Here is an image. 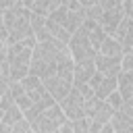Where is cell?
Returning a JSON list of instances; mask_svg holds the SVG:
<instances>
[{
    "instance_id": "1",
    "label": "cell",
    "mask_w": 133,
    "mask_h": 133,
    "mask_svg": "<svg viewBox=\"0 0 133 133\" xmlns=\"http://www.w3.org/2000/svg\"><path fill=\"white\" fill-rule=\"evenodd\" d=\"M31 56L33 50L25 44H15L6 48V62L10 66L12 81H23L31 73Z\"/></svg>"
},
{
    "instance_id": "2",
    "label": "cell",
    "mask_w": 133,
    "mask_h": 133,
    "mask_svg": "<svg viewBox=\"0 0 133 133\" xmlns=\"http://www.w3.org/2000/svg\"><path fill=\"white\" fill-rule=\"evenodd\" d=\"M64 123H69L64 110L60 108V104H52L31 123V129L33 133H56V129Z\"/></svg>"
},
{
    "instance_id": "3",
    "label": "cell",
    "mask_w": 133,
    "mask_h": 133,
    "mask_svg": "<svg viewBox=\"0 0 133 133\" xmlns=\"http://www.w3.org/2000/svg\"><path fill=\"white\" fill-rule=\"evenodd\" d=\"M69 52H71V56H73L75 62L96 60V56H98L96 48L91 46V42H89V37H87V33H85L83 29H79V31L71 37V42H69Z\"/></svg>"
},
{
    "instance_id": "4",
    "label": "cell",
    "mask_w": 133,
    "mask_h": 133,
    "mask_svg": "<svg viewBox=\"0 0 133 133\" xmlns=\"http://www.w3.org/2000/svg\"><path fill=\"white\" fill-rule=\"evenodd\" d=\"M29 75H35L42 81L48 79V77H52V75H56V62L52 58H48L46 52L39 46H35V50H33V56H31V73Z\"/></svg>"
},
{
    "instance_id": "5",
    "label": "cell",
    "mask_w": 133,
    "mask_h": 133,
    "mask_svg": "<svg viewBox=\"0 0 133 133\" xmlns=\"http://www.w3.org/2000/svg\"><path fill=\"white\" fill-rule=\"evenodd\" d=\"M83 104H85V100H83V96L73 87L71 89V94L60 102V108L64 110V114H66V118L73 123V121H79V118H85V114H83Z\"/></svg>"
},
{
    "instance_id": "6",
    "label": "cell",
    "mask_w": 133,
    "mask_h": 133,
    "mask_svg": "<svg viewBox=\"0 0 133 133\" xmlns=\"http://www.w3.org/2000/svg\"><path fill=\"white\" fill-rule=\"evenodd\" d=\"M123 19H125V8H123V2H118L116 6L104 10V15H102V19H100V27L112 37V35L116 33L118 25L123 23Z\"/></svg>"
},
{
    "instance_id": "7",
    "label": "cell",
    "mask_w": 133,
    "mask_h": 133,
    "mask_svg": "<svg viewBox=\"0 0 133 133\" xmlns=\"http://www.w3.org/2000/svg\"><path fill=\"white\" fill-rule=\"evenodd\" d=\"M44 85H46L48 94L54 98V102H58V104H60V102L71 94V89H73V81H66V79H62V77H58V75H52V77L44 79Z\"/></svg>"
},
{
    "instance_id": "8",
    "label": "cell",
    "mask_w": 133,
    "mask_h": 133,
    "mask_svg": "<svg viewBox=\"0 0 133 133\" xmlns=\"http://www.w3.org/2000/svg\"><path fill=\"white\" fill-rule=\"evenodd\" d=\"M89 87H91V91H94L96 98L106 100L110 94H114V91L118 89V83H116V79H112V77H104V75L96 73V75L91 77V81H89Z\"/></svg>"
},
{
    "instance_id": "9",
    "label": "cell",
    "mask_w": 133,
    "mask_h": 133,
    "mask_svg": "<svg viewBox=\"0 0 133 133\" xmlns=\"http://www.w3.org/2000/svg\"><path fill=\"white\" fill-rule=\"evenodd\" d=\"M60 4H62V0H23V6L25 8H29L33 15H37V17H44V19H48L54 10H58L60 8Z\"/></svg>"
},
{
    "instance_id": "10",
    "label": "cell",
    "mask_w": 133,
    "mask_h": 133,
    "mask_svg": "<svg viewBox=\"0 0 133 133\" xmlns=\"http://www.w3.org/2000/svg\"><path fill=\"white\" fill-rule=\"evenodd\" d=\"M121 60L123 58H108V56H102V54H98L96 56V73H100V75H104V77H112V79H116L118 75H121Z\"/></svg>"
},
{
    "instance_id": "11",
    "label": "cell",
    "mask_w": 133,
    "mask_h": 133,
    "mask_svg": "<svg viewBox=\"0 0 133 133\" xmlns=\"http://www.w3.org/2000/svg\"><path fill=\"white\" fill-rule=\"evenodd\" d=\"M81 29L87 33V37H89L91 46H94V48H96V52H98V50H100V46L104 44V39L108 37V33L100 27V23H98V21H91V19H85Z\"/></svg>"
},
{
    "instance_id": "12",
    "label": "cell",
    "mask_w": 133,
    "mask_h": 133,
    "mask_svg": "<svg viewBox=\"0 0 133 133\" xmlns=\"http://www.w3.org/2000/svg\"><path fill=\"white\" fill-rule=\"evenodd\" d=\"M112 37L123 46L125 54H127V52H131V48H133V21L125 17V19H123V23L118 25V29H116V33H114Z\"/></svg>"
},
{
    "instance_id": "13",
    "label": "cell",
    "mask_w": 133,
    "mask_h": 133,
    "mask_svg": "<svg viewBox=\"0 0 133 133\" xmlns=\"http://www.w3.org/2000/svg\"><path fill=\"white\" fill-rule=\"evenodd\" d=\"M96 75V62L85 60V62H75V73H73V85H85L91 81Z\"/></svg>"
},
{
    "instance_id": "14",
    "label": "cell",
    "mask_w": 133,
    "mask_h": 133,
    "mask_svg": "<svg viewBox=\"0 0 133 133\" xmlns=\"http://www.w3.org/2000/svg\"><path fill=\"white\" fill-rule=\"evenodd\" d=\"M8 94H10V98L15 100V104L23 110V112H27L31 106H33V102H31V98L27 96V91H25V87L21 85V81H12L10 83V89H8Z\"/></svg>"
},
{
    "instance_id": "15",
    "label": "cell",
    "mask_w": 133,
    "mask_h": 133,
    "mask_svg": "<svg viewBox=\"0 0 133 133\" xmlns=\"http://www.w3.org/2000/svg\"><path fill=\"white\" fill-rule=\"evenodd\" d=\"M98 54L108 56V58H123V56H125V50H123V46H121L114 37H110V35H108V37L104 39V44L100 46Z\"/></svg>"
},
{
    "instance_id": "16",
    "label": "cell",
    "mask_w": 133,
    "mask_h": 133,
    "mask_svg": "<svg viewBox=\"0 0 133 133\" xmlns=\"http://www.w3.org/2000/svg\"><path fill=\"white\" fill-rule=\"evenodd\" d=\"M116 83H118V94L121 98L127 102L133 98V73H125L121 71V75L116 77Z\"/></svg>"
},
{
    "instance_id": "17",
    "label": "cell",
    "mask_w": 133,
    "mask_h": 133,
    "mask_svg": "<svg viewBox=\"0 0 133 133\" xmlns=\"http://www.w3.org/2000/svg\"><path fill=\"white\" fill-rule=\"evenodd\" d=\"M110 127H112L114 133H133V123L123 112H114V116L110 121Z\"/></svg>"
},
{
    "instance_id": "18",
    "label": "cell",
    "mask_w": 133,
    "mask_h": 133,
    "mask_svg": "<svg viewBox=\"0 0 133 133\" xmlns=\"http://www.w3.org/2000/svg\"><path fill=\"white\" fill-rule=\"evenodd\" d=\"M83 12H85V19H91V21L100 23V19L104 15V8L100 6V2H83Z\"/></svg>"
},
{
    "instance_id": "19",
    "label": "cell",
    "mask_w": 133,
    "mask_h": 133,
    "mask_svg": "<svg viewBox=\"0 0 133 133\" xmlns=\"http://www.w3.org/2000/svg\"><path fill=\"white\" fill-rule=\"evenodd\" d=\"M73 133H91V123L89 118H79V121H73Z\"/></svg>"
},
{
    "instance_id": "20",
    "label": "cell",
    "mask_w": 133,
    "mask_h": 133,
    "mask_svg": "<svg viewBox=\"0 0 133 133\" xmlns=\"http://www.w3.org/2000/svg\"><path fill=\"white\" fill-rule=\"evenodd\" d=\"M106 102H108V106H110V108H112V110H114V112H118V110H121V106H123V102H125V100H123V98H121V94H118V89H116V91H114V94H110V96H108V98H106Z\"/></svg>"
},
{
    "instance_id": "21",
    "label": "cell",
    "mask_w": 133,
    "mask_h": 133,
    "mask_svg": "<svg viewBox=\"0 0 133 133\" xmlns=\"http://www.w3.org/2000/svg\"><path fill=\"white\" fill-rule=\"evenodd\" d=\"M10 133H33V129H31V125H29V121L27 118H21L15 127H12V131Z\"/></svg>"
},
{
    "instance_id": "22",
    "label": "cell",
    "mask_w": 133,
    "mask_h": 133,
    "mask_svg": "<svg viewBox=\"0 0 133 133\" xmlns=\"http://www.w3.org/2000/svg\"><path fill=\"white\" fill-rule=\"evenodd\" d=\"M121 71L133 73V54H131V52H127V54L123 56V60H121Z\"/></svg>"
},
{
    "instance_id": "23",
    "label": "cell",
    "mask_w": 133,
    "mask_h": 133,
    "mask_svg": "<svg viewBox=\"0 0 133 133\" xmlns=\"http://www.w3.org/2000/svg\"><path fill=\"white\" fill-rule=\"evenodd\" d=\"M123 8H125V17L133 21V0H127V2H123Z\"/></svg>"
},
{
    "instance_id": "24",
    "label": "cell",
    "mask_w": 133,
    "mask_h": 133,
    "mask_svg": "<svg viewBox=\"0 0 133 133\" xmlns=\"http://www.w3.org/2000/svg\"><path fill=\"white\" fill-rule=\"evenodd\" d=\"M56 133H73V125H71V121L64 123V125H60V127L56 129Z\"/></svg>"
},
{
    "instance_id": "25",
    "label": "cell",
    "mask_w": 133,
    "mask_h": 133,
    "mask_svg": "<svg viewBox=\"0 0 133 133\" xmlns=\"http://www.w3.org/2000/svg\"><path fill=\"white\" fill-rule=\"evenodd\" d=\"M6 62V48H0V64Z\"/></svg>"
},
{
    "instance_id": "26",
    "label": "cell",
    "mask_w": 133,
    "mask_h": 133,
    "mask_svg": "<svg viewBox=\"0 0 133 133\" xmlns=\"http://www.w3.org/2000/svg\"><path fill=\"white\" fill-rule=\"evenodd\" d=\"M100 133H114V131H112V127H110V125H106V127H104Z\"/></svg>"
},
{
    "instance_id": "27",
    "label": "cell",
    "mask_w": 133,
    "mask_h": 133,
    "mask_svg": "<svg viewBox=\"0 0 133 133\" xmlns=\"http://www.w3.org/2000/svg\"><path fill=\"white\" fill-rule=\"evenodd\" d=\"M2 118H4V110L0 108V123H2Z\"/></svg>"
},
{
    "instance_id": "28",
    "label": "cell",
    "mask_w": 133,
    "mask_h": 133,
    "mask_svg": "<svg viewBox=\"0 0 133 133\" xmlns=\"http://www.w3.org/2000/svg\"><path fill=\"white\" fill-rule=\"evenodd\" d=\"M131 54H133V48H131Z\"/></svg>"
}]
</instances>
